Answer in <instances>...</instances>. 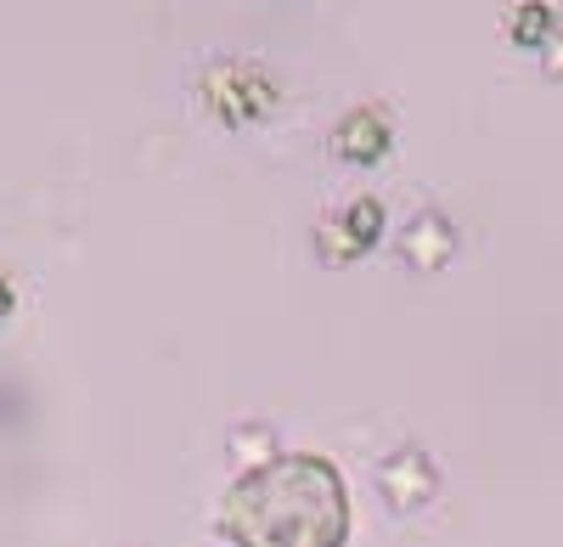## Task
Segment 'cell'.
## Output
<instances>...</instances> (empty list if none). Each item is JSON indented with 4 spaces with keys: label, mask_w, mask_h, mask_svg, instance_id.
<instances>
[{
    "label": "cell",
    "mask_w": 563,
    "mask_h": 547,
    "mask_svg": "<svg viewBox=\"0 0 563 547\" xmlns=\"http://www.w3.org/2000/svg\"><path fill=\"white\" fill-rule=\"evenodd\" d=\"M384 496L395 508H417V503H429L434 496V469L422 451H400V458L384 463Z\"/></svg>",
    "instance_id": "cell-2"
},
{
    "label": "cell",
    "mask_w": 563,
    "mask_h": 547,
    "mask_svg": "<svg viewBox=\"0 0 563 547\" xmlns=\"http://www.w3.org/2000/svg\"><path fill=\"white\" fill-rule=\"evenodd\" d=\"M220 530L238 547H344L350 536L344 474L316 451L265 458L225 491Z\"/></svg>",
    "instance_id": "cell-1"
},
{
    "label": "cell",
    "mask_w": 563,
    "mask_h": 547,
    "mask_svg": "<svg viewBox=\"0 0 563 547\" xmlns=\"http://www.w3.org/2000/svg\"><path fill=\"white\" fill-rule=\"evenodd\" d=\"M7 305H12V288H7V283H0V316H7Z\"/></svg>",
    "instance_id": "cell-3"
}]
</instances>
